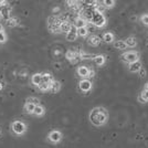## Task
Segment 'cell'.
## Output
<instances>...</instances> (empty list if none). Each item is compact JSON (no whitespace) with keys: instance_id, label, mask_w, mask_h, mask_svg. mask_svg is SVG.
Listing matches in <instances>:
<instances>
[{"instance_id":"1","label":"cell","mask_w":148,"mask_h":148,"mask_svg":"<svg viewBox=\"0 0 148 148\" xmlns=\"http://www.w3.org/2000/svg\"><path fill=\"white\" fill-rule=\"evenodd\" d=\"M107 112L103 107H96L90 114V121L95 126H102L107 121Z\"/></svg>"},{"instance_id":"2","label":"cell","mask_w":148,"mask_h":148,"mask_svg":"<svg viewBox=\"0 0 148 148\" xmlns=\"http://www.w3.org/2000/svg\"><path fill=\"white\" fill-rule=\"evenodd\" d=\"M93 23V25H95V27H103L105 25V22H106V20H105V17L103 16V13L99 12V11H96L95 10V12L93 14V18H92V21H91Z\"/></svg>"},{"instance_id":"3","label":"cell","mask_w":148,"mask_h":148,"mask_svg":"<svg viewBox=\"0 0 148 148\" xmlns=\"http://www.w3.org/2000/svg\"><path fill=\"white\" fill-rule=\"evenodd\" d=\"M122 60L125 62H128L130 64H132V63H134V62L138 61V54H137L136 52H127V53L123 54Z\"/></svg>"},{"instance_id":"4","label":"cell","mask_w":148,"mask_h":148,"mask_svg":"<svg viewBox=\"0 0 148 148\" xmlns=\"http://www.w3.org/2000/svg\"><path fill=\"white\" fill-rule=\"evenodd\" d=\"M12 130L17 135H21L25 132V125L22 122L16 121V122L12 123Z\"/></svg>"},{"instance_id":"5","label":"cell","mask_w":148,"mask_h":148,"mask_svg":"<svg viewBox=\"0 0 148 148\" xmlns=\"http://www.w3.org/2000/svg\"><path fill=\"white\" fill-rule=\"evenodd\" d=\"M10 12H11V7L9 5H3V6L0 7V13L2 14V17L6 19V20H9L11 18L10 17Z\"/></svg>"},{"instance_id":"6","label":"cell","mask_w":148,"mask_h":148,"mask_svg":"<svg viewBox=\"0 0 148 148\" xmlns=\"http://www.w3.org/2000/svg\"><path fill=\"white\" fill-rule=\"evenodd\" d=\"M79 87L83 92H88L91 90V87H92V83H91V81L88 80H82L80 82V84H79Z\"/></svg>"},{"instance_id":"7","label":"cell","mask_w":148,"mask_h":148,"mask_svg":"<svg viewBox=\"0 0 148 148\" xmlns=\"http://www.w3.org/2000/svg\"><path fill=\"white\" fill-rule=\"evenodd\" d=\"M62 138V134L59 132V130H53V132H51L49 135V139L51 140L52 143H58L60 142Z\"/></svg>"},{"instance_id":"8","label":"cell","mask_w":148,"mask_h":148,"mask_svg":"<svg viewBox=\"0 0 148 148\" xmlns=\"http://www.w3.org/2000/svg\"><path fill=\"white\" fill-rule=\"evenodd\" d=\"M79 34H77V29L75 28V27H72V29L70 30L69 33H66V40L68 41H74V40H76V37H77Z\"/></svg>"},{"instance_id":"9","label":"cell","mask_w":148,"mask_h":148,"mask_svg":"<svg viewBox=\"0 0 148 148\" xmlns=\"http://www.w3.org/2000/svg\"><path fill=\"white\" fill-rule=\"evenodd\" d=\"M87 22L84 20L83 18H81V17H79V18L75 19V21H74V27L76 28V29H81V28H85V27H87Z\"/></svg>"},{"instance_id":"10","label":"cell","mask_w":148,"mask_h":148,"mask_svg":"<svg viewBox=\"0 0 148 148\" xmlns=\"http://www.w3.org/2000/svg\"><path fill=\"white\" fill-rule=\"evenodd\" d=\"M31 81H32V83H33L34 85H37V86H40V85L42 84V74H40V73L34 74V75L32 76Z\"/></svg>"},{"instance_id":"11","label":"cell","mask_w":148,"mask_h":148,"mask_svg":"<svg viewBox=\"0 0 148 148\" xmlns=\"http://www.w3.org/2000/svg\"><path fill=\"white\" fill-rule=\"evenodd\" d=\"M140 69H142V64H140V62L139 61L134 62V63L130 64V72H133V73H135V72H139V71H140Z\"/></svg>"},{"instance_id":"12","label":"cell","mask_w":148,"mask_h":148,"mask_svg":"<svg viewBox=\"0 0 148 148\" xmlns=\"http://www.w3.org/2000/svg\"><path fill=\"white\" fill-rule=\"evenodd\" d=\"M72 27H73V25H71L69 21H63V22L61 23V27H60V28H61V32L69 33V32H70V30L72 29Z\"/></svg>"},{"instance_id":"13","label":"cell","mask_w":148,"mask_h":148,"mask_svg":"<svg viewBox=\"0 0 148 148\" xmlns=\"http://www.w3.org/2000/svg\"><path fill=\"white\" fill-rule=\"evenodd\" d=\"M88 73H90V70L86 68V66H80L77 69V74L82 76V77H86L88 76Z\"/></svg>"},{"instance_id":"14","label":"cell","mask_w":148,"mask_h":148,"mask_svg":"<svg viewBox=\"0 0 148 148\" xmlns=\"http://www.w3.org/2000/svg\"><path fill=\"white\" fill-rule=\"evenodd\" d=\"M54 81L52 79L51 74L49 73H43L42 74V83H45V84H52Z\"/></svg>"},{"instance_id":"15","label":"cell","mask_w":148,"mask_h":148,"mask_svg":"<svg viewBox=\"0 0 148 148\" xmlns=\"http://www.w3.org/2000/svg\"><path fill=\"white\" fill-rule=\"evenodd\" d=\"M99 42H101V40H99V38L97 36H92V37L88 38V44H91V45L96 47V45L99 44Z\"/></svg>"},{"instance_id":"16","label":"cell","mask_w":148,"mask_h":148,"mask_svg":"<svg viewBox=\"0 0 148 148\" xmlns=\"http://www.w3.org/2000/svg\"><path fill=\"white\" fill-rule=\"evenodd\" d=\"M60 88H61V84L59 83V82H56V81H54L52 84H51V88H50V91L53 93H56L60 91Z\"/></svg>"},{"instance_id":"17","label":"cell","mask_w":148,"mask_h":148,"mask_svg":"<svg viewBox=\"0 0 148 148\" xmlns=\"http://www.w3.org/2000/svg\"><path fill=\"white\" fill-rule=\"evenodd\" d=\"M103 40H104L106 43H111V42H113V40H114V36L112 34L111 32H106V33H104V36H103Z\"/></svg>"},{"instance_id":"18","label":"cell","mask_w":148,"mask_h":148,"mask_svg":"<svg viewBox=\"0 0 148 148\" xmlns=\"http://www.w3.org/2000/svg\"><path fill=\"white\" fill-rule=\"evenodd\" d=\"M33 114H34V115H37V116H41V115H43L44 114V108L41 106V105H37V106H36V108H34Z\"/></svg>"},{"instance_id":"19","label":"cell","mask_w":148,"mask_h":148,"mask_svg":"<svg viewBox=\"0 0 148 148\" xmlns=\"http://www.w3.org/2000/svg\"><path fill=\"white\" fill-rule=\"evenodd\" d=\"M125 43H126V45L127 47H130V48H134V47H136V40L135 38H127L126 40H125Z\"/></svg>"},{"instance_id":"20","label":"cell","mask_w":148,"mask_h":148,"mask_svg":"<svg viewBox=\"0 0 148 148\" xmlns=\"http://www.w3.org/2000/svg\"><path fill=\"white\" fill-rule=\"evenodd\" d=\"M36 106L37 105L34 104H31V103H27L25 106V110L27 113H30V114H33V112H34V108H36Z\"/></svg>"},{"instance_id":"21","label":"cell","mask_w":148,"mask_h":148,"mask_svg":"<svg viewBox=\"0 0 148 148\" xmlns=\"http://www.w3.org/2000/svg\"><path fill=\"white\" fill-rule=\"evenodd\" d=\"M94 61L97 65H103L105 62V58L103 56H96L94 58Z\"/></svg>"},{"instance_id":"22","label":"cell","mask_w":148,"mask_h":148,"mask_svg":"<svg viewBox=\"0 0 148 148\" xmlns=\"http://www.w3.org/2000/svg\"><path fill=\"white\" fill-rule=\"evenodd\" d=\"M66 58H68L69 60H71V61H74V59H75V58H77V54H76L74 51L70 50V51L66 52Z\"/></svg>"},{"instance_id":"23","label":"cell","mask_w":148,"mask_h":148,"mask_svg":"<svg viewBox=\"0 0 148 148\" xmlns=\"http://www.w3.org/2000/svg\"><path fill=\"white\" fill-rule=\"evenodd\" d=\"M87 33H88V30H87V28H81V29H77V34L80 36V37H86Z\"/></svg>"},{"instance_id":"24","label":"cell","mask_w":148,"mask_h":148,"mask_svg":"<svg viewBox=\"0 0 148 148\" xmlns=\"http://www.w3.org/2000/svg\"><path fill=\"white\" fill-rule=\"evenodd\" d=\"M114 47H115L116 49H125L127 45L125 43V41H116V42L114 43Z\"/></svg>"},{"instance_id":"25","label":"cell","mask_w":148,"mask_h":148,"mask_svg":"<svg viewBox=\"0 0 148 148\" xmlns=\"http://www.w3.org/2000/svg\"><path fill=\"white\" fill-rule=\"evenodd\" d=\"M7 25L9 27H16L18 25V19L17 18H10L9 20H7Z\"/></svg>"},{"instance_id":"26","label":"cell","mask_w":148,"mask_h":148,"mask_svg":"<svg viewBox=\"0 0 148 148\" xmlns=\"http://www.w3.org/2000/svg\"><path fill=\"white\" fill-rule=\"evenodd\" d=\"M103 5H104V7L112 8V7H114V5H115V1H113V0H105V1H103Z\"/></svg>"},{"instance_id":"27","label":"cell","mask_w":148,"mask_h":148,"mask_svg":"<svg viewBox=\"0 0 148 148\" xmlns=\"http://www.w3.org/2000/svg\"><path fill=\"white\" fill-rule=\"evenodd\" d=\"M51 88V84H45V83H42L40 86H39V90L40 91H48V90H50Z\"/></svg>"},{"instance_id":"28","label":"cell","mask_w":148,"mask_h":148,"mask_svg":"<svg viewBox=\"0 0 148 148\" xmlns=\"http://www.w3.org/2000/svg\"><path fill=\"white\" fill-rule=\"evenodd\" d=\"M27 103H31V104H34V105H39V99L37 97H29L27 99Z\"/></svg>"},{"instance_id":"29","label":"cell","mask_w":148,"mask_h":148,"mask_svg":"<svg viewBox=\"0 0 148 148\" xmlns=\"http://www.w3.org/2000/svg\"><path fill=\"white\" fill-rule=\"evenodd\" d=\"M140 97H142L145 102H147L148 101V91H143V92L140 93Z\"/></svg>"},{"instance_id":"30","label":"cell","mask_w":148,"mask_h":148,"mask_svg":"<svg viewBox=\"0 0 148 148\" xmlns=\"http://www.w3.org/2000/svg\"><path fill=\"white\" fill-rule=\"evenodd\" d=\"M6 40H7V37L6 34H5V32H0V43L6 42Z\"/></svg>"},{"instance_id":"31","label":"cell","mask_w":148,"mask_h":148,"mask_svg":"<svg viewBox=\"0 0 148 148\" xmlns=\"http://www.w3.org/2000/svg\"><path fill=\"white\" fill-rule=\"evenodd\" d=\"M142 22L145 25H148V14H145L142 17Z\"/></svg>"},{"instance_id":"32","label":"cell","mask_w":148,"mask_h":148,"mask_svg":"<svg viewBox=\"0 0 148 148\" xmlns=\"http://www.w3.org/2000/svg\"><path fill=\"white\" fill-rule=\"evenodd\" d=\"M139 72H140V76L144 77V76H145V74H146V71H145L144 69H140V71H139Z\"/></svg>"},{"instance_id":"33","label":"cell","mask_w":148,"mask_h":148,"mask_svg":"<svg viewBox=\"0 0 148 148\" xmlns=\"http://www.w3.org/2000/svg\"><path fill=\"white\" fill-rule=\"evenodd\" d=\"M94 71H91V70H90V73H88V77H93V76H94Z\"/></svg>"},{"instance_id":"34","label":"cell","mask_w":148,"mask_h":148,"mask_svg":"<svg viewBox=\"0 0 148 148\" xmlns=\"http://www.w3.org/2000/svg\"><path fill=\"white\" fill-rule=\"evenodd\" d=\"M136 16H132V17H130V20H132V21H136Z\"/></svg>"},{"instance_id":"35","label":"cell","mask_w":148,"mask_h":148,"mask_svg":"<svg viewBox=\"0 0 148 148\" xmlns=\"http://www.w3.org/2000/svg\"><path fill=\"white\" fill-rule=\"evenodd\" d=\"M7 2L6 1H3V0H0V5H1V6H2V5H6Z\"/></svg>"},{"instance_id":"36","label":"cell","mask_w":148,"mask_h":148,"mask_svg":"<svg viewBox=\"0 0 148 148\" xmlns=\"http://www.w3.org/2000/svg\"><path fill=\"white\" fill-rule=\"evenodd\" d=\"M0 32H3V25L0 23Z\"/></svg>"},{"instance_id":"37","label":"cell","mask_w":148,"mask_h":148,"mask_svg":"<svg viewBox=\"0 0 148 148\" xmlns=\"http://www.w3.org/2000/svg\"><path fill=\"white\" fill-rule=\"evenodd\" d=\"M59 10H60V9H59V8H54V9H53V11H54V12H58V11H59Z\"/></svg>"},{"instance_id":"38","label":"cell","mask_w":148,"mask_h":148,"mask_svg":"<svg viewBox=\"0 0 148 148\" xmlns=\"http://www.w3.org/2000/svg\"><path fill=\"white\" fill-rule=\"evenodd\" d=\"M145 91H148V83L146 84V87H145Z\"/></svg>"},{"instance_id":"39","label":"cell","mask_w":148,"mask_h":148,"mask_svg":"<svg viewBox=\"0 0 148 148\" xmlns=\"http://www.w3.org/2000/svg\"><path fill=\"white\" fill-rule=\"evenodd\" d=\"M2 87H3V84H2V83H0V90H1Z\"/></svg>"},{"instance_id":"40","label":"cell","mask_w":148,"mask_h":148,"mask_svg":"<svg viewBox=\"0 0 148 148\" xmlns=\"http://www.w3.org/2000/svg\"><path fill=\"white\" fill-rule=\"evenodd\" d=\"M147 49H148V43H147Z\"/></svg>"}]
</instances>
